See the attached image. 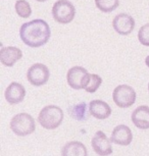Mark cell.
<instances>
[{"label":"cell","instance_id":"obj_19","mask_svg":"<svg viewBox=\"0 0 149 156\" xmlns=\"http://www.w3.org/2000/svg\"><path fill=\"white\" fill-rule=\"evenodd\" d=\"M95 5L102 12H112L118 8L119 0H95Z\"/></svg>","mask_w":149,"mask_h":156},{"label":"cell","instance_id":"obj_20","mask_svg":"<svg viewBox=\"0 0 149 156\" xmlns=\"http://www.w3.org/2000/svg\"><path fill=\"white\" fill-rule=\"evenodd\" d=\"M138 40L144 46H149V23L142 26L138 32Z\"/></svg>","mask_w":149,"mask_h":156},{"label":"cell","instance_id":"obj_7","mask_svg":"<svg viewBox=\"0 0 149 156\" xmlns=\"http://www.w3.org/2000/svg\"><path fill=\"white\" fill-rule=\"evenodd\" d=\"M89 76V73L86 69L82 66H73L69 69L68 75H66V81H68L69 86L75 90L84 89L86 86L87 79Z\"/></svg>","mask_w":149,"mask_h":156},{"label":"cell","instance_id":"obj_15","mask_svg":"<svg viewBox=\"0 0 149 156\" xmlns=\"http://www.w3.org/2000/svg\"><path fill=\"white\" fill-rule=\"evenodd\" d=\"M61 156H88V151L83 143L72 141L62 147Z\"/></svg>","mask_w":149,"mask_h":156},{"label":"cell","instance_id":"obj_9","mask_svg":"<svg viewBox=\"0 0 149 156\" xmlns=\"http://www.w3.org/2000/svg\"><path fill=\"white\" fill-rule=\"evenodd\" d=\"M112 28L118 34L127 36L135 29V20L127 13H119L112 20Z\"/></svg>","mask_w":149,"mask_h":156},{"label":"cell","instance_id":"obj_23","mask_svg":"<svg viewBox=\"0 0 149 156\" xmlns=\"http://www.w3.org/2000/svg\"><path fill=\"white\" fill-rule=\"evenodd\" d=\"M148 91H149V84H148Z\"/></svg>","mask_w":149,"mask_h":156},{"label":"cell","instance_id":"obj_22","mask_svg":"<svg viewBox=\"0 0 149 156\" xmlns=\"http://www.w3.org/2000/svg\"><path fill=\"white\" fill-rule=\"evenodd\" d=\"M36 1H38V2H44V1H46V0H36Z\"/></svg>","mask_w":149,"mask_h":156},{"label":"cell","instance_id":"obj_17","mask_svg":"<svg viewBox=\"0 0 149 156\" xmlns=\"http://www.w3.org/2000/svg\"><path fill=\"white\" fill-rule=\"evenodd\" d=\"M102 84V79L100 76L96 73H89V76L87 79L86 86H85V91L88 93H95L99 89V87Z\"/></svg>","mask_w":149,"mask_h":156},{"label":"cell","instance_id":"obj_10","mask_svg":"<svg viewBox=\"0 0 149 156\" xmlns=\"http://www.w3.org/2000/svg\"><path fill=\"white\" fill-rule=\"evenodd\" d=\"M110 141L112 143H115L116 145L121 146H128L130 145L133 141V134L131 129L128 126L119 125L115 126L110 136Z\"/></svg>","mask_w":149,"mask_h":156},{"label":"cell","instance_id":"obj_16","mask_svg":"<svg viewBox=\"0 0 149 156\" xmlns=\"http://www.w3.org/2000/svg\"><path fill=\"white\" fill-rule=\"evenodd\" d=\"M69 114L71 115L72 119H74L78 122H85L88 119V114H90L89 106L87 105L86 102H80L74 106L69 107L68 109Z\"/></svg>","mask_w":149,"mask_h":156},{"label":"cell","instance_id":"obj_5","mask_svg":"<svg viewBox=\"0 0 149 156\" xmlns=\"http://www.w3.org/2000/svg\"><path fill=\"white\" fill-rule=\"evenodd\" d=\"M112 100L118 107H131L136 101V91L129 85H119L113 90Z\"/></svg>","mask_w":149,"mask_h":156},{"label":"cell","instance_id":"obj_2","mask_svg":"<svg viewBox=\"0 0 149 156\" xmlns=\"http://www.w3.org/2000/svg\"><path fill=\"white\" fill-rule=\"evenodd\" d=\"M63 111L56 105H47L43 107L38 115V122L46 129H55L63 120Z\"/></svg>","mask_w":149,"mask_h":156},{"label":"cell","instance_id":"obj_4","mask_svg":"<svg viewBox=\"0 0 149 156\" xmlns=\"http://www.w3.org/2000/svg\"><path fill=\"white\" fill-rule=\"evenodd\" d=\"M76 16V8L69 0H57L52 6V16L58 23H69Z\"/></svg>","mask_w":149,"mask_h":156},{"label":"cell","instance_id":"obj_11","mask_svg":"<svg viewBox=\"0 0 149 156\" xmlns=\"http://www.w3.org/2000/svg\"><path fill=\"white\" fill-rule=\"evenodd\" d=\"M6 101L11 105H16L23 102L26 96V89L22 84L12 82L8 85L4 93Z\"/></svg>","mask_w":149,"mask_h":156},{"label":"cell","instance_id":"obj_18","mask_svg":"<svg viewBox=\"0 0 149 156\" xmlns=\"http://www.w3.org/2000/svg\"><path fill=\"white\" fill-rule=\"evenodd\" d=\"M14 8H16V12L17 16L23 17V19L30 17L32 14L31 5L27 0H17L14 4Z\"/></svg>","mask_w":149,"mask_h":156},{"label":"cell","instance_id":"obj_6","mask_svg":"<svg viewBox=\"0 0 149 156\" xmlns=\"http://www.w3.org/2000/svg\"><path fill=\"white\" fill-rule=\"evenodd\" d=\"M50 72L49 69L43 63H34L29 67L27 72V79L29 83L33 86L40 87L45 85L49 80Z\"/></svg>","mask_w":149,"mask_h":156},{"label":"cell","instance_id":"obj_21","mask_svg":"<svg viewBox=\"0 0 149 156\" xmlns=\"http://www.w3.org/2000/svg\"><path fill=\"white\" fill-rule=\"evenodd\" d=\"M145 64H146V66H148V69H149V55H148L147 57L145 58Z\"/></svg>","mask_w":149,"mask_h":156},{"label":"cell","instance_id":"obj_1","mask_svg":"<svg viewBox=\"0 0 149 156\" xmlns=\"http://www.w3.org/2000/svg\"><path fill=\"white\" fill-rule=\"evenodd\" d=\"M51 30L49 25L43 20H33L25 23L20 29V37L26 45L38 48L45 45L50 39Z\"/></svg>","mask_w":149,"mask_h":156},{"label":"cell","instance_id":"obj_8","mask_svg":"<svg viewBox=\"0 0 149 156\" xmlns=\"http://www.w3.org/2000/svg\"><path fill=\"white\" fill-rule=\"evenodd\" d=\"M91 145L95 153L99 156H108L112 153V141L102 131L96 132L92 138Z\"/></svg>","mask_w":149,"mask_h":156},{"label":"cell","instance_id":"obj_13","mask_svg":"<svg viewBox=\"0 0 149 156\" xmlns=\"http://www.w3.org/2000/svg\"><path fill=\"white\" fill-rule=\"evenodd\" d=\"M90 114L97 119H106L112 114V108L102 100H92L89 103Z\"/></svg>","mask_w":149,"mask_h":156},{"label":"cell","instance_id":"obj_14","mask_svg":"<svg viewBox=\"0 0 149 156\" xmlns=\"http://www.w3.org/2000/svg\"><path fill=\"white\" fill-rule=\"evenodd\" d=\"M132 122L140 129H149V106L141 105L132 113Z\"/></svg>","mask_w":149,"mask_h":156},{"label":"cell","instance_id":"obj_3","mask_svg":"<svg viewBox=\"0 0 149 156\" xmlns=\"http://www.w3.org/2000/svg\"><path fill=\"white\" fill-rule=\"evenodd\" d=\"M10 129L20 137H26L33 134L36 129V123L33 116L29 113L22 112L16 114L10 120Z\"/></svg>","mask_w":149,"mask_h":156},{"label":"cell","instance_id":"obj_12","mask_svg":"<svg viewBox=\"0 0 149 156\" xmlns=\"http://www.w3.org/2000/svg\"><path fill=\"white\" fill-rule=\"evenodd\" d=\"M23 57L22 50L17 47L13 46H7V47H1L0 50V61L4 66L11 67L13 64L19 61Z\"/></svg>","mask_w":149,"mask_h":156}]
</instances>
